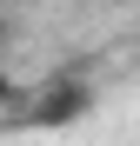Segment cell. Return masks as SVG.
<instances>
[{"instance_id": "1", "label": "cell", "mask_w": 140, "mask_h": 146, "mask_svg": "<svg viewBox=\"0 0 140 146\" xmlns=\"http://www.w3.org/2000/svg\"><path fill=\"white\" fill-rule=\"evenodd\" d=\"M100 106V86H93V66H54L40 73L33 86H20V126L33 133H60V126H80V119Z\"/></svg>"}, {"instance_id": "2", "label": "cell", "mask_w": 140, "mask_h": 146, "mask_svg": "<svg viewBox=\"0 0 140 146\" xmlns=\"http://www.w3.org/2000/svg\"><path fill=\"white\" fill-rule=\"evenodd\" d=\"M0 106H7V113L20 106V80H13V73H7V60H0Z\"/></svg>"}, {"instance_id": "3", "label": "cell", "mask_w": 140, "mask_h": 146, "mask_svg": "<svg viewBox=\"0 0 140 146\" xmlns=\"http://www.w3.org/2000/svg\"><path fill=\"white\" fill-rule=\"evenodd\" d=\"M7 46H13V13L0 7V53H7Z\"/></svg>"}, {"instance_id": "4", "label": "cell", "mask_w": 140, "mask_h": 146, "mask_svg": "<svg viewBox=\"0 0 140 146\" xmlns=\"http://www.w3.org/2000/svg\"><path fill=\"white\" fill-rule=\"evenodd\" d=\"M107 7H140V0H107Z\"/></svg>"}]
</instances>
